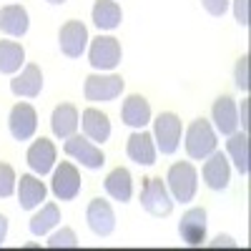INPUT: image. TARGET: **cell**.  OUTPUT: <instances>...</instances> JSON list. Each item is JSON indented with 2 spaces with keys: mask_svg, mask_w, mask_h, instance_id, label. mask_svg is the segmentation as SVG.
<instances>
[{
  "mask_svg": "<svg viewBox=\"0 0 251 251\" xmlns=\"http://www.w3.org/2000/svg\"><path fill=\"white\" fill-rule=\"evenodd\" d=\"M181 118L176 113H161L153 121V141H156V149L163 156H171L176 153L178 143H181Z\"/></svg>",
  "mask_w": 251,
  "mask_h": 251,
  "instance_id": "3",
  "label": "cell"
},
{
  "mask_svg": "<svg viewBox=\"0 0 251 251\" xmlns=\"http://www.w3.org/2000/svg\"><path fill=\"white\" fill-rule=\"evenodd\" d=\"M203 181L211 191H224L231 181V169H228V158L221 151H214L208 156V161L203 163Z\"/></svg>",
  "mask_w": 251,
  "mask_h": 251,
  "instance_id": "13",
  "label": "cell"
},
{
  "mask_svg": "<svg viewBox=\"0 0 251 251\" xmlns=\"http://www.w3.org/2000/svg\"><path fill=\"white\" fill-rule=\"evenodd\" d=\"M58 221H60V208L55 203H46L40 208V214H35L30 219V234L33 236H46Z\"/></svg>",
  "mask_w": 251,
  "mask_h": 251,
  "instance_id": "27",
  "label": "cell"
},
{
  "mask_svg": "<svg viewBox=\"0 0 251 251\" xmlns=\"http://www.w3.org/2000/svg\"><path fill=\"white\" fill-rule=\"evenodd\" d=\"M86 221L91 226V231L96 236H111L113 228H116V214L108 201L103 199H93L88 203V211H86Z\"/></svg>",
  "mask_w": 251,
  "mask_h": 251,
  "instance_id": "11",
  "label": "cell"
},
{
  "mask_svg": "<svg viewBox=\"0 0 251 251\" xmlns=\"http://www.w3.org/2000/svg\"><path fill=\"white\" fill-rule=\"evenodd\" d=\"M241 126H244V131H246V126H249V121H246V100L241 103Z\"/></svg>",
  "mask_w": 251,
  "mask_h": 251,
  "instance_id": "34",
  "label": "cell"
},
{
  "mask_svg": "<svg viewBox=\"0 0 251 251\" xmlns=\"http://www.w3.org/2000/svg\"><path fill=\"white\" fill-rule=\"evenodd\" d=\"M121 55H123L121 43L113 35H98L88 50V60L96 71H113L121 63Z\"/></svg>",
  "mask_w": 251,
  "mask_h": 251,
  "instance_id": "5",
  "label": "cell"
},
{
  "mask_svg": "<svg viewBox=\"0 0 251 251\" xmlns=\"http://www.w3.org/2000/svg\"><path fill=\"white\" fill-rule=\"evenodd\" d=\"M221 244H231V239H226V236L221 239V236H219V239H216V246H221Z\"/></svg>",
  "mask_w": 251,
  "mask_h": 251,
  "instance_id": "35",
  "label": "cell"
},
{
  "mask_svg": "<svg viewBox=\"0 0 251 251\" xmlns=\"http://www.w3.org/2000/svg\"><path fill=\"white\" fill-rule=\"evenodd\" d=\"M126 153L128 158L138 166H153L156 163V143L153 136L146 131H136L128 136V143H126Z\"/></svg>",
  "mask_w": 251,
  "mask_h": 251,
  "instance_id": "14",
  "label": "cell"
},
{
  "mask_svg": "<svg viewBox=\"0 0 251 251\" xmlns=\"http://www.w3.org/2000/svg\"><path fill=\"white\" fill-rule=\"evenodd\" d=\"M50 128L58 138H71L78 128V111L73 103H60L50 116Z\"/></svg>",
  "mask_w": 251,
  "mask_h": 251,
  "instance_id": "23",
  "label": "cell"
},
{
  "mask_svg": "<svg viewBox=\"0 0 251 251\" xmlns=\"http://www.w3.org/2000/svg\"><path fill=\"white\" fill-rule=\"evenodd\" d=\"M50 188H53L55 199H60V201H73V199L80 194V174H78V169H75L73 163L63 161L58 169H55V174H53Z\"/></svg>",
  "mask_w": 251,
  "mask_h": 251,
  "instance_id": "9",
  "label": "cell"
},
{
  "mask_svg": "<svg viewBox=\"0 0 251 251\" xmlns=\"http://www.w3.org/2000/svg\"><path fill=\"white\" fill-rule=\"evenodd\" d=\"M28 10L23 5H5L0 8V30L10 38H20L28 33Z\"/></svg>",
  "mask_w": 251,
  "mask_h": 251,
  "instance_id": "19",
  "label": "cell"
},
{
  "mask_svg": "<svg viewBox=\"0 0 251 251\" xmlns=\"http://www.w3.org/2000/svg\"><path fill=\"white\" fill-rule=\"evenodd\" d=\"M40 88H43V73L35 63H28L23 68V73L15 75L10 80V91L15 96H23V98H35L40 96Z\"/></svg>",
  "mask_w": 251,
  "mask_h": 251,
  "instance_id": "18",
  "label": "cell"
},
{
  "mask_svg": "<svg viewBox=\"0 0 251 251\" xmlns=\"http://www.w3.org/2000/svg\"><path fill=\"white\" fill-rule=\"evenodd\" d=\"M25 63V50L20 43L13 40H0V73L13 75Z\"/></svg>",
  "mask_w": 251,
  "mask_h": 251,
  "instance_id": "26",
  "label": "cell"
},
{
  "mask_svg": "<svg viewBox=\"0 0 251 251\" xmlns=\"http://www.w3.org/2000/svg\"><path fill=\"white\" fill-rule=\"evenodd\" d=\"M46 194H48V188L46 183L25 174V176H20V186H18V201H20V208H25V211H30V208L40 206V201H46Z\"/></svg>",
  "mask_w": 251,
  "mask_h": 251,
  "instance_id": "21",
  "label": "cell"
},
{
  "mask_svg": "<svg viewBox=\"0 0 251 251\" xmlns=\"http://www.w3.org/2000/svg\"><path fill=\"white\" fill-rule=\"evenodd\" d=\"M48 3H50V5H63L66 0H48Z\"/></svg>",
  "mask_w": 251,
  "mask_h": 251,
  "instance_id": "36",
  "label": "cell"
},
{
  "mask_svg": "<svg viewBox=\"0 0 251 251\" xmlns=\"http://www.w3.org/2000/svg\"><path fill=\"white\" fill-rule=\"evenodd\" d=\"M5 236H8V219L0 214V246L5 244Z\"/></svg>",
  "mask_w": 251,
  "mask_h": 251,
  "instance_id": "33",
  "label": "cell"
},
{
  "mask_svg": "<svg viewBox=\"0 0 251 251\" xmlns=\"http://www.w3.org/2000/svg\"><path fill=\"white\" fill-rule=\"evenodd\" d=\"M103 186H106V194L121 203L126 201H131L133 196V178H131V171L128 169H123V166H118V169H113L106 181H103Z\"/></svg>",
  "mask_w": 251,
  "mask_h": 251,
  "instance_id": "20",
  "label": "cell"
},
{
  "mask_svg": "<svg viewBox=\"0 0 251 251\" xmlns=\"http://www.w3.org/2000/svg\"><path fill=\"white\" fill-rule=\"evenodd\" d=\"M121 118L126 126H131V128H143L146 123H151V106L149 100H146L143 96L133 93L123 100L121 106Z\"/></svg>",
  "mask_w": 251,
  "mask_h": 251,
  "instance_id": "17",
  "label": "cell"
},
{
  "mask_svg": "<svg viewBox=\"0 0 251 251\" xmlns=\"http://www.w3.org/2000/svg\"><path fill=\"white\" fill-rule=\"evenodd\" d=\"M15 171H13V166L8 163H0V199H8L13 196L15 191Z\"/></svg>",
  "mask_w": 251,
  "mask_h": 251,
  "instance_id": "28",
  "label": "cell"
},
{
  "mask_svg": "<svg viewBox=\"0 0 251 251\" xmlns=\"http://www.w3.org/2000/svg\"><path fill=\"white\" fill-rule=\"evenodd\" d=\"M214 123H216V131L224 136H231L239 126V113H236V103L231 96H219L214 100V108H211Z\"/></svg>",
  "mask_w": 251,
  "mask_h": 251,
  "instance_id": "16",
  "label": "cell"
},
{
  "mask_svg": "<svg viewBox=\"0 0 251 251\" xmlns=\"http://www.w3.org/2000/svg\"><path fill=\"white\" fill-rule=\"evenodd\" d=\"M88 28L80 23V20H68L66 25L60 28L58 33V43H60V50L63 55L68 58H80L86 53V46H88Z\"/></svg>",
  "mask_w": 251,
  "mask_h": 251,
  "instance_id": "7",
  "label": "cell"
},
{
  "mask_svg": "<svg viewBox=\"0 0 251 251\" xmlns=\"http://www.w3.org/2000/svg\"><path fill=\"white\" fill-rule=\"evenodd\" d=\"M236 88L239 91H249V55H241L236 60Z\"/></svg>",
  "mask_w": 251,
  "mask_h": 251,
  "instance_id": "30",
  "label": "cell"
},
{
  "mask_svg": "<svg viewBox=\"0 0 251 251\" xmlns=\"http://www.w3.org/2000/svg\"><path fill=\"white\" fill-rule=\"evenodd\" d=\"M166 188L171 191V199L174 201H181V203H188L194 201L196 196V186H199V174L196 169L188 161H178L169 169V176H166Z\"/></svg>",
  "mask_w": 251,
  "mask_h": 251,
  "instance_id": "1",
  "label": "cell"
},
{
  "mask_svg": "<svg viewBox=\"0 0 251 251\" xmlns=\"http://www.w3.org/2000/svg\"><path fill=\"white\" fill-rule=\"evenodd\" d=\"M8 126H10V133L15 141H28L33 138L35 128H38V113L30 103H15L13 111H10V118H8Z\"/></svg>",
  "mask_w": 251,
  "mask_h": 251,
  "instance_id": "10",
  "label": "cell"
},
{
  "mask_svg": "<svg viewBox=\"0 0 251 251\" xmlns=\"http://www.w3.org/2000/svg\"><path fill=\"white\" fill-rule=\"evenodd\" d=\"M25 158H28V166H30L38 176L50 174V171H53V163H55V146H53V141L38 138L30 149H28Z\"/></svg>",
  "mask_w": 251,
  "mask_h": 251,
  "instance_id": "15",
  "label": "cell"
},
{
  "mask_svg": "<svg viewBox=\"0 0 251 251\" xmlns=\"http://www.w3.org/2000/svg\"><path fill=\"white\" fill-rule=\"evenodd\" d=\"M123 78L121 75H88L86 86H83V93H86L88 100L93 103H106L121 96L123 91Z\"/></svg>",
  "mask_w": 251,
  "mask_h": 251,
  "instance_id": "6",
  "label": "cell"
},
{
  "mask_svg": "<svg viewBox=\"0 0 251 251\" xmlns=\"http://www.w3.org/2000/svg\"><path fill=\"white\" fill-rule=\"evenodd\" d=\"M91 15H93V23L100 30H113V28L121 25V20H123L121 5L116 3V0H96Z\"/></svg>",
  "mask_w": 251,
  "mask_h": 251,
  "instance_id": "24",
  "label": "cell"
},
{
  "mask_svg": "<svg viewBox=\"0 0 251 251\" xmlns=\"http://www.w3.org/2000/svg\"><path fill=\"white\" fill-rule=\"evenodd\" d=\"M214 151H216V133L211 128V123L206 118H196L186 131V153L196 161H203Z\"/></svg>",
  "mask_w": 251,
  "mask_h": 251,
  "instance_id": "2",
  "label": "cell"
},
{
  "mask_svg": "<svg viewBox=\"0 0 251 251\" xmlns=\"http://www.w3.org/2000/svg\"><path fill=\"white\" fill-rule=\"evenodd\" d=\"M48 246L50 249H73V246H78L75 231H73V228H60L58 234H53L48 239Z\"/></svg>",
  "mask_w": 251,
  "mask_h": 251,
  "instance_id": "29",
  "label": "cell"
},
{
  "mask_svg": "<svg viewBox=\"0 0 251 251\" xmlns=\"http://www.w3.org/2000/svg\"><path fill=\"white\" fill-rule=\"evenodd\" d=\"M201 5L206 8V13L221 18L226 13V8H228V0H201Z\"/></svg>",
  "mask_w": 251,
  "mask_h": 251,
  "instance_id": "31",
  "label": "cell"
},
{
  "mask_svg": "<svg viewBox=\"0 0 251 251\" xmlns=\"http://www.w3.org/2000/svg\"><path fill=\"white\" fill-rule=\"evenodd\" d=\"M83 131H86V136L91 141L106 143L111 138V121L98 108H86L83 111Z\"/></svg>",
  "mask_w": 251,
  "mask_h": 251,
  "instance_id": "22",
  "label": "cell"
},
{
  "mask_svg": "<svg viewBox=\"0 0 251 251\" xmlns=\"http://www.w3.org/2000/svg\"><path fill=\"white\" fill-rule=\"evenodd\" d=\"M66 153L75 161H80L86 169H100L103 163H106V156H103V151L98 149L96 143H91V138H83V136H71L66 138Z\"/></svg>",
  "mask_w": 251,
  "mask_h": 251,
  "instance_id": "8",
  "label": "cell"
},
{
  "mask_svg": "<svg viewBox=\"0 0 251 251\" xmlns=\"http://www.w3.org/2000/svg\"><path fill=\"white\" fill-rule=\"evenodd\" d=\"M141 206L151 216H169L174 211V199L161 178H146L141 188Z\"/></svg>",
  "mask_w": 251,
  "mask_h": 251,
  "instance_id": "4",
  "label": "cell"
},
{
  "mask_svg": "<svg viewBox=\"0 0 251 251\" xmlns=\"http://www.w3.org/2000/svg\"><path fill=\"white\" fill-rule=\"evenodd\" d=\"M178 234L188 246H201L206 241V208H188L181 216Z\"/></svg>",
  "mask_w": 251,
  "mask_h": 251,
  "instance_id": "12",
  "label": "cell"
},
{
  "mask_svg": "<svg viewBox=\"0 0 251 251\" xmlns=\"http://www.w3.org/2000/svg\"><path fill=\"white\" fill-rule=\"evenodd\" d=\"M234 15L239 20V25H249V0H234Z\"/></svg>",
  "mask_w": 251,
  "mask_h": 251,
  "instance_id": "32",
  "label": "cell"
},
{
  "mask_svg": "<svg viewBox=\"0 0 251 251\" xmlns=\"http://www.w3.org/2000/svg\"><path fill=\"white\" fill-rule=\"evenodd\" d=\"M226 151H228V156H231L236 171L241 176H249V136H246V131H241V133L234 131L231 136H228Z\"/></svg>",
  "mask_w": 251,
  "mask_h": 251,
  "instance_id": "25",
  "label": "cell"
}]
</instances>
